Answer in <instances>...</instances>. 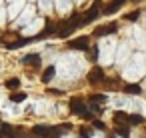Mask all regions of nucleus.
Segmentation results:
<instances>
[{
  "label": "nucleus",
  "mask_w": 146,
  "mask_h": 138,
  "mask_svg": "<svg viewBox=\"0 0 146 138\" xmlns=\"http://www.w3.org/2000/svg\"><path fill=\"white\" fill-rule=\"evenodd\" d=\"M130 34H132V36H136V42H138V44H144V42H146V40H144V34L140 32V28H138V26L130 28Z\"/></svg>",
  "instance_id": "8"
},
{
  "label": "nucleus",
  "mask_w": 146,
  "mask_h": 138,
  "mask_svg": "<svg viewBox=\"0 0 146 138\" xmlns=\"http://www.w3.org/2000/svg\"><path fill=\"white\" fill-rule=\"evenodd\" d=\"M38 6H40L44 12H50L52 6H54V2H52V0H38Z\"/></svg>",
  "instance_id": "9"
},
{
  "label": "nucleus",
  "mask_w": 146,
  "mask_h": 138,
  "mask_svg": "<svg viewBox=\"0 0 146 138\" xmlns=\"http://www.w3.org/2000/svg\"><path fill=\"white\" fill-rule=\"evenodd\" d=\"M42 28H44V20H42V18H38V20H32V24H30L28 28H24V34H28V36H30V34H36V32H38V30H42Z\"/></svg>",
  "instance_id": "6"
},
{
  "label": "nucleus",
  "mask_w": 146,
  "mask_h": 138,
  "mask_svg": "<svg viewBox=\"0 0 146 138\" xmlns=\"http://www.w3.org/2000/svg\"><path fill=\"white\" fill-rule=\"evenodd\" d=\"M114 54H116V38L108 36V38H102L98 42V60L102 66H108L114 62Z\"/></svg>",
  "instance_id": "3"
},
{
  "label": "nucleus",
  "mask_w": 146,
  "mask_h": 138,
  "mask_svg": "<svg viewBox=\"0 0 146 138\" xmlns=\"http://www.w3.org/2000/svg\"><path fill=\"white\" fill-rule=\"evenodd\" d=\"M128 54H130V46L124 42V44H120V46H116V54H114V60L118 62V64H124L126 62V58H128Z\"/></svg>",
  "instance_id": "4"
},
{
  "label": "nucleus",
  "mask_w": 146,
  "mask_h": 138,
  "mask_svg": "<svg viewBox=\"0 0 146 138\" xmlns=\"http://www.w3.org/2000/svg\"><path fill=\"white\" fill-rule=\"evenodd\" d=\"M64 138H68V136H64Z\"/></svg>",
  "instance_id": "15"
},
{
  "label": "nucleus",
  "mask_w": 146,
  "mask_h": 138,
  "mask_svg": "<svg viewBox=\"0 0 146 138\" xmlns=\"http://www.w3.org/2000/svg\"><path fill=\"white\" fill-rule=\"evenodd\" d=\"M32 16H34V6H26L20 14V24H28L32 20Z\"/></svg>",
  "instance_id": "7"
},
{
  "label": "nucleus",
  "mask_w": 146,
  "mask_h": 138,
  "mask_svg": "<svg viewBox=\"0 0 146 138\" xmlns=\"http://www.w3.org/2000/svg\"><path fill=\"white\" fill-rule=\"evenodd\" d=\"M18 86V80H8V88H16Z\"/></svg>",
  "instance_id": "11"
},
{
  "label": "nucleus",
  "mask_w": 146,
  "mask_h": 138,
  "mask_svg": "<svg viewBox=\"0 0 146 138\" xmlns=\"http://www.w3.org/2000/svg\"><path fill=\"white\" fill-rule=\"evenodd\" d=\"M0 2H2V0H0Z\"/></svg>",
  "instance_id": "16"
},
{
  "label": "nucleus",
  "mask_w": 146,
  "mask_h": 138,
  "mask_svg": "<svg viewBox=\"0 0 146 138\" xmlns=\"http://www.w3.org/2000/svg\"><path fill=\"white\" fill-rule=\"evenodd\" d=\"M82 2H84V0H78V4H82Z\"/></svg>",
  "instance_id": "13"
},
{
  "label": "nucleus",
  "mask_w": 146,
  "mask_h": 138,
  "mask_svg": "<svg viewBox=\"0 0 146 138\" xmlns=\"http://www.w3.org/2000/svg\"><path fill=\"white\" fill-rule=\"evenodd\" d=\"M52 2H54V6L60 14H68L74 6V0H52Z\"/></svg>",
  "instance_id": "5"
},
{
  "label": "nucleus",
  "mask_w": 146,
  "mask_h": 138,
  "mask_svg": "<svg viewBox=\"0 0 146 138\" xmlns=\"http://www.w3.org/2000/svg\"><path fill=\"white\" fill-rule=\"evenodd\" d=\"M22 10V2H16V4H12V8H10V14L14 16V14H18Z\"/></svg>",
  "instance_id": "10"
},
{
  "label": "nucleus",
  "mask_w": 146,
  "mask_h": 138,
  "mask_svg": "<svg viewBox=\"0 0 146 138\" xmlns=\"http://www.w3.org/2000/svg\"><path fill=\"white\" fill-rule=\"evenodd\" d=\"M144 74H146V56H144L142 52H136L134 58L126 64L122 76H124L128 82H136V80H140Z\"/></svg>",
  "instance_id": "2"
},
{
  "label": "nucleus",
  "mask_w": 146,
  "mask_h": 138,
  "mask_svg": "<svg viewBox=\"0 0 146 138\" xmlns=\"http://www.w3.org/2000/svg\"><path fill=\"white\" fill-rule=\"evenodd\" d=\"M2 18H4V14H2V12H0V22H2Z\"/></svg>",
  "instance_id": "12"
},
{
  "label": "nucleus",
  "mask_w": 146,
  "mask_h": 138,
  "mask_svg": "<svg viewBox=\"0 0 146 138\" xmlns=\"http://www.w3.org/2000/svg\"><path fill=\"white\" fill-rule=\"evenodd\" d=\"M92 138H100V136H92Z\"/></svg>",
  "instance_id": "14"
},
{
  "label": "nucleus",
  "mask_w": 146,
  "mask_h": 138,
  "mask_svg": "<svg viewBox=\"0 0 146 138\" xmlns=\"http://www.w3.org/2000/svg\"><path fill=\"white\" fill-rule=\"evenodd\" d=\"M80 70H82V60H80L78 54L72 52V54L62 56V60H60V64H58V76L74 80V78L80 74Z\"/></svg>",
  "instance_id": "1"
}]
</instances>
